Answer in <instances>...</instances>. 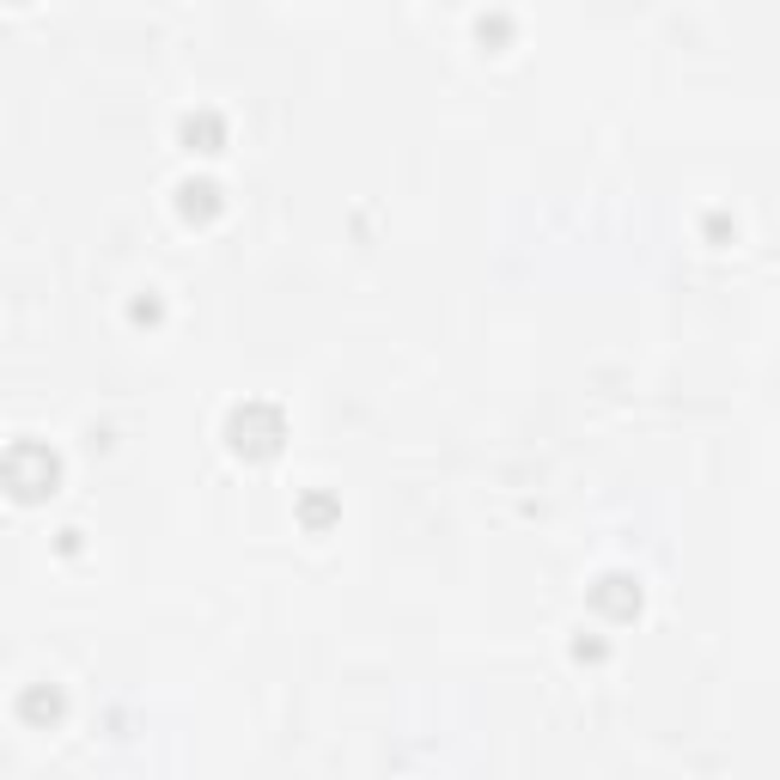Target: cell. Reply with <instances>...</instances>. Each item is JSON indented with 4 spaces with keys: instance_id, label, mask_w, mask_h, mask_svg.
Segmentation results:
<instances>
[{
    "instance_id": "6da1fadb",
    "label": "cell",
    "mask_w": 780,
    "mask_h": 780,
    "mask_svg": "<svg viewBox=\"0 0 780 780\" xmlns=\"http://www.w3.org/2000/svg\"><path fill=\"white\" fill-rule=\"evenodd\" d=\"M232 445L250 451V458H269L281 445V414L275 409H238L232 414Z\"/></svg>"
},
{
    "instance_id": "7a4b0ae2",
    "label": "cell",
    "mask_w": 780,
    "mask_h": 780,
    "mask_svg": "<svg viewBox=\"0 0 780 780\" xmlns=\"http://www.w3.org/2000/svg\"><path fill=\"white\" fill-rule=\"evenodd\" d=\"M7 475H13L18 500H37V494L55 482V458H49L44 445H18L13 458H7Z\"/></svg>"
},
{
    "instance_id": "3957f363",
    "label": "cell",
    "mask_w": 780,
    "mask_h": 780,
    "mask_svg": "<svg viewBox=\"0 0 780 780\" xmlns=\"http://www.w3.org/2000/svg\"><path fill=\"white\" fill-rule=\"evenodd\" d=\"M18 714L32 719V726H55V719L67 714V702H62V689L37 683V689H25V695H18Z\"/></svg>"
},
{
    "instance_id": "277c9868",
    "label": "cell",
    "mask_w": 780,
    "mask_h": 780,
    "mask_svg": "<svg viewBox=\"0 0 780 780\" xmlns=\"http://www.w3.org/2000/svg\"><path fill=\"white\" fill-rule=\"evenodd\" d=\"M597 610H610V616H634V610H641V592H634V580H622V573L597 580Z\"/></svg>"
},
{
    "instance_id": "5b68a950",
    "label": "cell",
    "mask_w": 780,
    "mask_h": 780,
    "mask_svg": "<svg viewBox=\"0 0 780 780\" xmlns=\"http://www.w3.org/2000/svg\"><path fill=\"white\" fill-rule=\"evenodd\" d=\"M184 140H189V147H196V140H201V153H214V140H220V123H214V116H189V123H184Z\"/></svg>"
},
{
    "instance_id": "8992f818",
    "label": "cell",
    "mask_w": 780,
    "mask_h": 780,
    "mask_svg": "<svg viewBox=\"0 0 780 780\" xmlns=\"http://www.w3.org/2000/svg\"><path fill=\"white\" fill-rule=\"evenodd\" d=\"M214 208V184H189L184 189V214H208Z\"/></svg>"
}]
</instances>
